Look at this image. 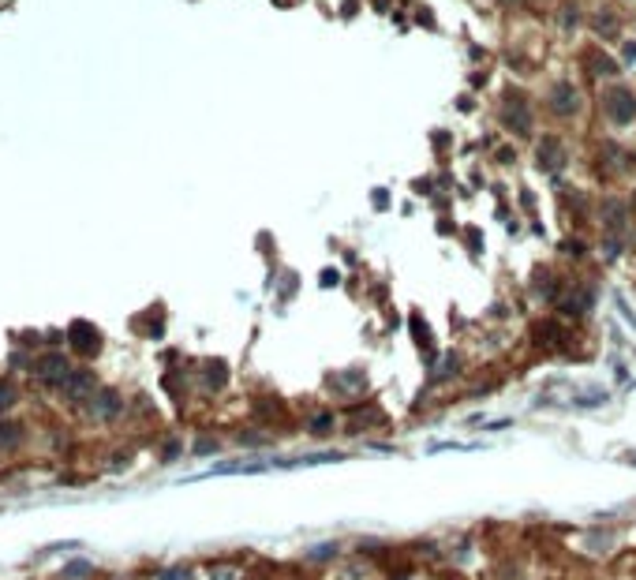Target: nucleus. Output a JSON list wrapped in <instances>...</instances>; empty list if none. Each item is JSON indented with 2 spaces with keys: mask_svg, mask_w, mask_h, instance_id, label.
<instances>
[{
  "mask_svg": "<svg viewBox=\"0 0 636 580\" xmlns=\"http://www.w3.org/2000/svg\"><path fill=\"white\" fill-rule=\"evenodd\" d=\"M72 345H75L79 352H83V356H94L101 341H98V334H94V326L75 322V326H72Z\"/></svg>",
  "mask_w": 636,
  "mask_h": 580,
  "instance_id": "f257e3e1",
  "label": "nucleus"
},
{
  "mask_svg": "<svg viewBox=\"0 0 636 580\" xmlns=\"http://www.w3.org/2000/svg\"><path fill=\"white\" fill-rule=\"evenodd\" d=\"M38 375H42L45 382H52V386H60V382H68V378H72V375H68V363H64L60 356H49Z\"/></svg>",
  "mask_w": 636,
  "mask_h": 580,
  "instance_id": "f03ea898",
  "label": "nucleus"
},
{
  "mask_svg": "<svg viewBox=\"0 0 636 580\" xmlns=\"http://www.w3.org/2000/svg\"><path fill=\"white\" fill-rule=\"evenodd\" d=\"M632 113H636V105H632V94H614V98H611V116H614L618 124H625V120H629Z\"/></svg>",
  "mask_w": 636,
  "mask_h": 580,
  "instance_id": "7ed1b4c3",
  "label": "nucleus"
},
{
  "mask_svg": "<svg viewBox=\"0 0 636 580\" xmlns=\"http://www.w3.org/2000/svg\"><path fill=\"white\" fill-rule=\"evenodd\" d=\"M116 408H120V401H116V393L101 389V393H98V404H94V412H98V416H113Z\"/></svg>",
  "mask_w": 636,
  "mask_h": 580,
  "instance_id": "20e7f679",
  "label": "nucleus"
},
{
  "mask_svg": "<svg viewBox=\"0 0 636 580\" xmlns=\"http://www.w3.org/2000/svg\"><path fill=\"white\" fill-rule=\"evenodd\" d=\"M19 434H23L19 423H0V450H4V445H11V442H19Z\"/></svg>",
  "mask_w": 636,
  "mask_h": 580,
  "instance_id": "39448f33",
  "label": "nucleus"
},
{
  "mask_svg": "<svg viewBox=\"0 0 636 580\" xmlns=\"http://www.w3.org/2000/svg\"><path fill=\"white\" fill-rule=\"evenodd\" d=\"M68 386H72L75 397H86V393H90V375H72Z\"/></svg>",
  "mask_w": 636,
  "mask_h": 580,
  "instance_id": "423d86ee",
  "label": "nucleus"
},
{
  "mask_svg": "<svg viewBox=\"0 0 636 580\" xmlns=\"http://www.w3.org/2000/svg\"><path fill=\"white\" fill-rule=\"evenodd\" d=\"M11 401H16V389H11V386H0V412H8Z\"/></svg>",
  "mask_w": 636,
  "mask_h": 580,
  "instance_id": "0eeeda50",
  "label": "nucleus"
}]
</instances>
